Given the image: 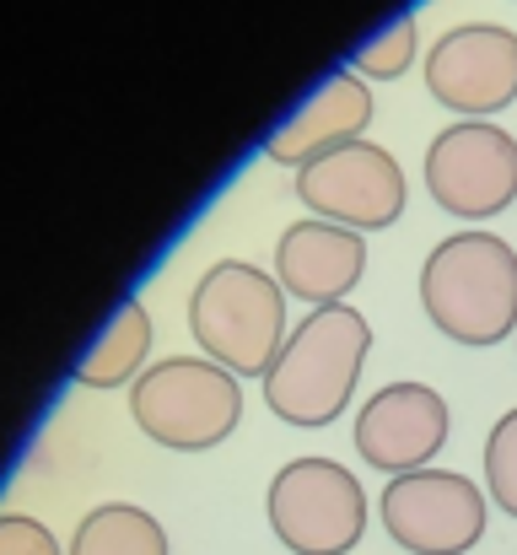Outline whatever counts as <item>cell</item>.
Masks as SVG:
<instances>
[{"mask_svg": "<svg viewBox=\"0 0 517 555\" xmlns=\"http://www.w3.org/2000/svg\"><path fill=\"white\" fill-rule=\"evenodd\" d=\"M421 308L458 346H502L517 330V248L496 232H453L421 264Z\"/></svg>", "mask_w": 517, "mask_h": 555, "instance_id": "obj_1", "label": "cell"}, {"mask_svg": "<svg viewBox=\"0 0 517 555\" xmlns=\"http://www.w3.org/2000/svg\"><path fill=\"white\" fill-rule=\"evenodd\" d=\"M372 351V324L345 308H313L281 346L275 367L264 372V404L286 421V426H329L340 421L356 377L366 367Z\"/></svg>", "mask_w": 517, "mask_h": 555, "instance_id": "obj_2", "label": "cell"}, {"mask_svg": "<svg viewBox=\"0 0 517 555\" xmlns=\"http://www.w3.org/2000/svg\"><path fill=\"white\" fill-rule=\"evenodd\" d=\"M189 335L216 367L264 377L292 335L286 286L248 259H216L189 292Z\"/></svg>", "mask_w": 517, "mask_h": 555, "instance_id": "obj_3", "label": "cell"}, {"mask_svg": "<svg viewBox=\"0 0 517 555\" xmlns=\"http://www.w3.org/2000/svg\"><path fill=\"white\" fill-rule=\"evenodd\" d=\"M130 415L157 448L205 453L237 431L243 388L237 372L216 367L210 357H168L130 383Z\"/></svg>", "mask_w": 517, "mask_h": 555, "instance_id": "obj_4", "label": "cell"}, {"mask_svg": "<svg viewBox=\"0 0 517 555\" xmlns=\"http://www.w3.org/2000/svg\"><path fill=\"white\" fill-rule=\"evenodd\" d=\"M264 518L292 555H345L366 534V491L335 459H292L264 491Z\"/></svg>", "mask_w": 517, "mask_h": 555, "instance_id": "obj_5", "label": "cell"}, {"mask_svg": "<svg viewBox=\"0 0 517 555\" xmlns=\"http://www.w3.org/2000/svg\"><path fill=\"white\" fill-rule=\"evenodd\" d=\"M388 540L410 555H464L486 534V491L458 469H410L393 475L377 496Z\"/></svg>", "mask_w": 517, "mask_h": 555, "instance_id": "obj_6", "label": "cell"}, {"mask_svg": "<svg viewBox=\"0 0 517 555\" xmlns=\"http://www.w3.org/2000/svg\"><path fill=\"white\" fill-rule=\"evenodd\" d=\"M426 189L458 221H491L517 199V135L491 119H458L426 146Z\"/></svg>", "mask_w": 517, "mask_h": 555, "instance_id": "obj_7", "label": "cell"}, {"mask_svg": "<svg viewBox=\"0 0 517 555\" xmlns=\"http://www.w3.org/2000/svg\"><path fill=\"white\" fill-rule=\"evenodd\" d=\"M297 194L319 221L350 232H377L404 216V168L377 141H345L297 168Z\"/></svg>", "mask_w": 517, "mask_h": 555, "instance_id": "obj_8", "label": "cell"}, {"mask_svg": "<svg viewBox=\"0 0 517 555\" xmlns=\"http://www.w3.org/2000/svg\"><path fill=\"white\" fill-rule=\"evenodd\" d=\"M426 92L464 114L486 119L517 98V33L502 22H458L426 49Z\"/></svg>", "mask_w": 517, "mask_h": 555, "instance_id": "obj_9", "label": "cell"}, {"mask_svg": "<svg viewBox=\"0 0 517 555\" xmlns=\"http://www.w3.org/2000/svg\"><path fill=\"white\" fill-rule=\"evenodd\" d=\"M448 442V399L431 383H383L356 410V453L393 475L426 469Z\"/></svg>", "mask_w": 517, "mask_h": 555, "instance_id": "obj_10", "label": "cell"}, {"mask_svg": "<svg viewBox=\"0 0 517 555\" xmlns=\"http://www.w3.org/2000/svg\"><path fill=\"white\" fill-rule=\"evenodd\" d=\"M366 270V243L340 221H292L275 243V281L308 308L345 302Z\"/></svg>", "mask_w": 517, "mask_h": 555, "instance_id": "obj_11", "label": "cell"}, {"mask_svg": "<svg viewBox=\"0 0 517 555\" xmlns=\"http://www.w3.org/2000/svg\"><path fill=\"white\" fill-rule=\"evenodd\" d=\"M372 125V92L356 70H335L270 141H264V157L270 163H286V168H302L324 152H335L345 141H361V130Z\"/></svg>", "mask_w": 517, "mask_h": 555, "instance_id": "obj_12", "label": "cell"}, {"mask_svg": "<svg viewBox=\"0 0 517 555\" xmlns=\"http://www.w3.org/2000/svg\"><path fill=\"white\" fill-rule=\"evenodd\" d=\"M146 351H152V313L141 302H125L108 330L98 335V346L81 357L76 383L81 388H125L130 377L146 372Z\"/></svg>", "mask_w": 517, "mask_h": 555, "instance_id": "obj_13", "label": "cell"}, {"mask_svg": "<svg viewBox=\"0 0 517 555\" xmlns=\"http://www.w3.org/2000/svg\"><path fill=\"white\" fill-rule=\"evenodd\" d=\"M70 555H168V529L135 502H103L76 524Z\"/></svg>", "mask_w": 517, "mask_h": 555, "instance_id": "obj_14", "label": "cell"}, {"mask_svg": "<svg viewBox=\"0 0 517 555\" xmlns=\"http://www.w3.org/2000/svg\"><path fill=\"white\" fill-rule=\"evenodd\" d=\"M415 49H421V27H415V11H404V16H393L372 43H361L356 49V70L361 76H377V81H399L410 65H415Z\"/></svg>", "mask_w": 517, "mask_h": 555, "instance_id": "obj_15", "label": "cell"}, {"mask_svg": "<svg viewBox=\"0 0 517 555\" xmlns=\"http://www.w3.org/2000/svg\"><path fill=\"white\" fill-rule=\"evenodd\" d=\"M486 496L517 518V410H507L486 437Z\"/></svg>", "mask_w": 517, "mask_h": 555, "instance_id": "obj_16", "label": "cell"}, {"mask_svg": "<svg viewBox=\"0 0 517 555\" xmlns=\"http://www.w3.org/2000/svg\"><path fill=\"white\" fill-rule=\"evenodd\" d=\"M0 555H60V540L27 513H0Z\"/></svg>", "mask_w": 517, "mask_h": 555, "instance_id": "obj_17", "label": "cell"}]
</instances>
